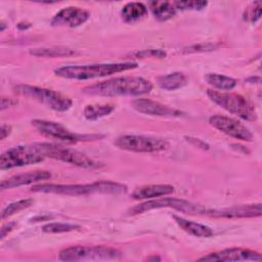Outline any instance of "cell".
I'll return each mask as SVG.
<instances>
[{
  "mask_svg": "<svg viewBox=\"0 0 262 262\" xmlns=\"http://www.w3.org/2000/svg\"><path fill=\"white\" fill-rule=\"evenodd\" d=\"M152 89V84L141 77L125 76L113 78L106 81L98 82L93 85L83 88V93L96 96H139L149 93Z\"/></svg>",
  "mask_w": 262,
  "mask_h": 262,
  "instance_id": "cell-1",
  "label": "cell"
},
{
  "mask_svg": "<svg viewBox=\"0 0 262 262\" xmlns=\"http://www.w3.org/2000/svg\"><path fill=\"white\" fill-rule=\"evenodd\" d=\"M34 192L56 193L61 195H89L92 193L103 194H122L127 191V186L113 181H96L88 184H54L43 183L34 185L31 188Z\"/></svg>",
  "mask_w": 262,
  "mask_h": 262,
  "instance_id": "cell-2",
  "label": "cell"
},
{
  "mask_svg": "<svg viewBox=\"0 0 262 262\" xmlns=\"http://www.w3.org/2000/svg\"><path fill=\"white\" fill-rule=\"evenodd\" d=\"M137 68L136 62H115V63H96L84 66H66L54 71L55 75L64 79L72 80H91L95 78L110 76Z\"/></svg>",
  "mask_w": 262,
  "mask_h": 262,
  "instance_id": "cell-3",
  "label": "cell"
},
{
  "mask_svg": "<svg viewBox=\"0 0 262 262\" xmlns=\"http://www.w3.org/2000/svg\"><path fill=\"white\" fill-rule=\"evenodd\" d=\"M207 95L213 102L243 120L255 121L257 118L253 103L241 94L209 89Z\"/></svg>",
  "mask_w": 262,
  "mask_h": 262,
  "instance_id": "cell-4",
  "label": "cell"
},
{
  "mask_svg": "<svg viewBox=\"0 0 262 262\" xmlns=\"http://www.w3.org/2000/svg\"><path fill=\"white\" fill-rule=\"evenodd\" d=\"M35 146L44 158H51L86 169H94L101 166L98 162L89 158L87 155L59 144L42 142L35 143Z\"/></svg>",
  "mask_w": 262,
  "mask_h": 262,
  "instance_id": "cell-5",
  "label": "cell"
},
{
  "mask_svg": "<svg viewBox=\"0 0 262 262\" xmlns=\"http://www.w3.org/2000/svg\"><path fill=\"white\" fill-rule=\"evenodd\" d=\"M14 90L17 94L34 99L56 112H66L73 104V101L69 97L51 89L20 84L15 86Z\"/></svg>",
  "mask_w": 262,
  "mask_h": 262,
  "instance_id": "cell-6",
  "label": "cell"
},
{
  "mask_svg": "<svg viewBox=\"0 0 262 262\" xmlns=\"http://www.w3.org/2000/svg\"><path fill=\"white\" fill-rule=\"evenodd\" d=\"M122 253L106 246H73L61 250L58 258L61 261L112 260L121 258Z\"/></svg>",
  "mask_w": 262,
  "mask_h": 262,
  "instance_id": "cell-7",
  "label": "cell"
},
{
  "mask_svg": "<svg viewBox=\"0 0 262 262\" xmlns=\"http://www.w3.org/2000/svg\"><path fill=\"white\" fill-rule=\"evenodd\" d=\"M160 208H173L182 213L198 214V215H201V214L206 215V212H207L206 207L199 204L190 203L186 200L176 199V198H161V199L150 200V201L141 203L139 205H136L130 209L129 213L132 215H135V214H140L149 210L160 209Z\"/></svg>",
  "mask_w": 262,
  "mask_h": 262,
  "instance_id": "cell-8",
  "label": "cell"
},
{
  "mask_svg": "<svg viewBox=\"0 0 262 262\" xmlns=\"http://www.w3.org/2000/svg\"><path fill=\"white\" fill-rule=\"evenodd\" d=\"M32 125L44 136L54 138L60 141L64 142H78V141H89V140H96L99 138H102V135L99 134H78L75 132H72L68 128H66L63 125L46 121V120H33Z\"/></svg>",
  "mask_w": 262,
  "mask_h": 262,
  "instance_id": "cell-9",
  "label": "cell"
},
{
  "mask_svg": "<svg viewBox=\"0 0 262 262\" xmlns=\"http://www.w3.org/2000/svg\"><path fill=\"white\" fill-rule=\"evenodd\" d=\"M44 157L33 145H18L5 150L0 157V169L8 170L16 167L40 163Z\"/></svg>",
  "mask_w": 262,
  "mask_h": 262,
  "instance_id": "cell-10",
  "label": "cell"
},
{
  "mask_svg": "<svg viewBox=\"0 0 262 262\" xmlns=\"http://www.w3.org/2000/svg\"><path fill=\"white\" fill-rule=\"evenodd\" d=\"M115 144L121 149L134 152H160L169 147L167 140L145 135H122L116 139Z\"/></svg>",
  "mask_w": 262,
  "mask_h": 262,
  "instance_id": "cell-11",
  "label": "cell"
},
{
  "mask_svg": "<svg viewBox=\"0 0 262 262\" xmlns=\"http://www.w3.org/2000/svg\"><path fill=\"white\" fill-rule=\"evenodd\" d=\"M209 123L215 129L235 139L243 141L253 140L252 132L245 125H243L241 122L233 118L222 115H215L210 117Z\"/></svg>",
  "mask_w": 262,
  "mask_h": 262,
  "instance_id": "cell-12",
  "label": "cell"
},
{
  "mask_svg": "<svg viewBox=\"0 0 262 262\" xmlns=\"http://www.w3.org/2000/svg\"><path fill=\"white\" fill-rule=\"evenodd\" d=\"M200 261H261L262 256L259 252L243 249L230 248L218 252L210 253L199 259Z\"/></svg>",
  "mask_w": 262,
  "mask_h": 262,
  "instance_id": "cell-13",
  "label": "cell"
},
{
  "mask_svg": "<svg viewBox=\"0 0 262 262\" xmlns=\"http://www.w3.org/2000/svg\"><path fill=\"white\" fill-rule=\"evenodd\" d=\"M261 204L239 205L223 209H207L206 215L217 218H250L261 216Z\"/></svg>",
  "mask_w": 262,
  "mask_h": 262,
  "instance_id": "cell-14",
  "label": "cell"
},
{
  "mask_svg": "<svg viewBox=\"0 0 262 262\" xmlns=\"http://www.w3.org/2000/svg\"><path fill=\"white\" fill-rule=\"evenodd\" d=\"M90 16L88 10L80 7H66L59 10L51 19V25L54 27L67 26L77 28L85 24Z\"/></svg>",
  "mask_w": 262,
  "mask_h": 262,
  "instance_id": "cell-15",
  "label": "cell"
},
{
  "mask_svg": "<svg viewBox=\"0 0 262 262\" xmlns=\"http://www.w3.org/2000/svg\"><path fill=\"white\" fill-rule=\"evenodd\" d=\"M133 107L142 114L158 117H180L183 115L182 112L175 108L164 105L158 101L147 98H137L132 102Z\"/></svg>",
  "mask_w": 262,
  "mask_h": 262,
  "instance_id": "cell-16",
  "label": "cell"
},
{
  "mask_svg": "<svg viewBox=\"0 0 262 262\" xmlns=\"http://www.w3.org/2000/svg\"><path fill=\"white\" fill-rule=\"evenodd\" d=\"M51 177V174L49 171H33L28 173H23L18 175H14L12 177H9L1 182V189H11L15 187H19L23 185H29L35 182H40L43 180H47Z\"/></svg>",
  "mask_w": 262,
  "mask_h": 262,
  "instance_id": "cell-17",
  "label": "cell"
},
{
  "mask_svg": "<svg viewBox=\"0 0 262 262\" xmlns=\"http://www.w3.org/2000/svg\"><path fill=\"white\" fill-rule=\"evenodd\" d=\"M174 192V186L169 184H150L137 187L131 194L134 200H147L161 198Z\"/></svg>",
  "mask_w": 262,
  "mask_h": 262,
  "instance_id": "cell-18",
  "label": "cell"
},
{
  "mask_svg": "<svg viewBox=\"0 0 262 262\" xmlns=\"http://www.w3.org/2000/svg\"><path fill=\"white\" fill-rule=\"evenodd\" d=\"M175 222L179 225L180 228H182L185 232L196 236V237H210L214 234V231L212 230V228H210L207 225L201 224V223H196L190 220H186L182 217L173 216Z\"/></svg>",
  "mask_w": 262,
  "mask_h": 262,
  "instance_id": "cell-19",
  "label": "cell"
},
{
  "mask_svg": "<svg viewBox=\"0 0 262 262\" xmlns=\"http://www.w3.org/2000/svg\"><path fill=\"white\" fill-rule=\"evenodd\" d=\"M147 14L146 6L141 2H129L121 10V16L127 24H133L142 19Z\"/></svg>",
  "mask_w": 262,
  "mask_h": 262,
  "instance_id": "cell-20",
  "label": "cell"
},
{
  "mask_svg": "<svg viewBox=\"0 0 262 262\" xmlns=\"http://www.w3.org/2000/svg\"><path fill=\"white\" fill-rule=\"evenodd\" d=\"M30 54L37 57H66L75 55L77 52L69 47L53 46V47H41L30 49Z\"/></svg>",
  "mask_w": 262,
  "mask_h": 262,
  "instance_id": "cell-21",
  "label": "cell"
},
{
  "mask_svg": "<svg viewBox=\"0 0 262 262\" xmlns=\"http://www.w3.org/2000/svg\"><path fill=\"white\" fill-rule=\"evenodd\" d=\"M149 8H150L154 16L159 21H166V20L172 18L177 12V9L175 8L173 2H168V1L150 2Z\"/></svg>",
  "mask_w": 262,
  "mask_h": 262,
  "instance_id": "cell-22",
  "label": "cell"
},
{
  "mask_svg": "<svg viewBox=\"0 0 262 262\" xmlns=\"http://www.w3.org/2000/svg\"><path fill=\"white\" fill-rule=\"evenodd\" d=\"M186 83H187V78L185 77V75H183L182 73H179V72L171 73V74L161 76L158 78L159 86L162 89L167 90V91L179 89V88L183 87L184 85H186Z\"/></svg>",
  "mask_w": 262,
  "mask_h": 262,
  "instance_id": "cell-23",
  "label": "cell"
},
{
  "mask_svg": "<svg viewBox=\"0 0 262 262\" xmlns=\"http://www.w3.org/2000/svg\"><path fill=\"white\" fill-rule=\"evenodd\" d=\"M206 81L208 84L218 90H231L236 86V80L224 75L209 73L206 75Z\"/></svg>",
  "mask_w": 262,
  "mask_h": 262,
  "instance_id": "cell-24",
  "label": "cell"
},
{
  "mask_svg": "<svg viewBox=\"0 0 262 262\" xmlns=\"http://www.w3.org/2000/svg\"><path fill=\"white\" fill-rule=\"evenodd\" d=\"M115 110V105L112 103L104 104H88L85 106L83 114L89 121H95L102 117L110 115Z\"/></svg>",
  "mask_w": 262,
  "mask_h": 262,
  "instance_id": "cell-25",
  "label": "cell"
},
{
  "mask_svg": "<svg viewBox=\"0 0 262 262\" xmlns=\"http://www.w3.org/2000/svg\"><path fill=\"white\" fill-rule=\"evenodd\" d=\"M33 202L34 201L32 199H25V200H19V201L9 204L7 207H5L2 210L1 218L2 219L8 218V217L14 215L15 213H18L19 211H23V210L31 207L33 205Z\"/></svg>",
  "mask_w": 262,
  "mask_h": 262,
  "instance_id": "cell-26",
  "label": "cell"
},
{
  "mask_svg": "<svg viewBox=\"0 0 262 262\" xmlns=\"http://www.w3.org/2000/svg\"><path fill=\"white\" fill-rule=\"evenodd\" d=\"M81 227L76 224L71 223H61V222H51L47 223L42 227V231L46 233H62L70 232L73 230H78Z\"/></svg>",
  "mask_w": 262,
  "mask_h": 262,
  "instance_id": "cell-27",
  "label": "cell"
},
{
  "mask_svg": "<svg viewBox=\"0 0 262 262\" xmlns=\"http://www.w3.org/2000/svg\"><path fill=\"white\" fill-rule=\"evenodd\" d=\"M177 10H202L207 5V1H175L173 2Z\"/></svg>",
  "mask_w": 262,
  "mask_h": 262,
  "instance_id": "cell-28",
  "label": "cell"
},
{
  "mask_svg": "<svg viewBox=\"0 0 262 262\" xmlns=\"http://www.w3.org/2000/svg\"><path fill=\"white\" fill-rule=\"evenodd\" d=\"M217 48L216 44L212 43H201V44H194L187 47H184L182 51L184 53H194V52H205V51H211Z\"/></svg>",
  "mask_w": 262,
  "mask_h": 262,
  "instance_id": "cell-29",
  "label": "cell"
},
{
  "mask_svg": "<svg viewBox=\"0 0 262 262\" xmlns=\"http://www.w3.org/2000/svg\"><path fill=\"white\" fill-rule=\"evenodd\" d=\"M261 16V3L255 2L252 7H248V9L245 12V19L255 23L257 21Z\"/></svg>",
  "mask_w": 262,
  "mask_h": 262,
  "instance_id": "cell-30",
  "label": "cell"
},
{
  "mask_svg": "<svg viewBox=\"0 0 262 262\" xmlns=\"http://www.w3.org/2000/svg\"><path fill=\"white\" fill-rule=\"evenodd\" d=\"M167 55L166 51L162 49H144L135 53V56L138 58H146V57H156L163 58Z\"/></svg>",
  "mask_w": 262,
  "mask_h": 262,
  "instance_id": "cell-31",
  "label": "cell"
},
{
  "mask_svg": "<svg viewBox=\"0 0 262 262\" xmlns=\"http://www.w3.org/2000/svg\"><path fill=\"white\" fill-rule=\"evenodd\" d=\"M185 139H186L188 142H190L192 145H194V146H196V147H199V148L206 149V150H208V149L210 148V145H209L207 142H205L204 140L200 139V138L190 137V136H185Z\"/></svg>",
  "mask_w": 262,
  "mask_h": 262,
  "instance_id": "cell-32",
  "label": "cell"
},
{
  "mask_svg": "<svg viewBox=\"0 0 262 262\" xmlns=\"http://www.w3.org/2000/svg\"><path fill=\"white\" fill-rule=\"evenodd\" d=\"M17 103V100L10 98V97H2L1 99V111H4L7 107L13 106L14 104Z\"/></svg>",
  "mask_w": 262,
  "mask_h": 262,
  "instance_id": "cell-33",
  "label": "cell"
},
{
  "mask_svg": "<svg viewBox=\"0 0 262 262\" xmlns=\"http://www.w3.org/2000/svg\"><path fill=\"white\" fill-rule=\"evenodd\" d=\"M15 226H16V223H15V222H10V223H7V224H5L4 226H2L0 238L3 239Z\"/></svg>",
  "mask_w": 262,
  "mask_h": 262,
  "instance_id": "cell-34",
  "label": "cell"
},
{
  "mask_svg": "<svg viewBox=\"0 0 262 262\" xmlns=\"http://www.w3.org/2000/svg\"><path fill=\"white\" fill-rule=\"evenodd\" d=\"M10 131H11V127H10V126H8V125H2V126H1V131H0V133H1V139H5V138L9 135Z\"/></svg>",
  "mask_w": 262,
  "mask_h": 262,
  "instance_id": "cell-35",
  "label": "cell"
},
{
  "mask_svg": "<svg viewBox=\"0 0 262 262\" xmlns=\"http://www.w3.org/2000/svg\"><path fill=\"white\" fill-rule=\"evenodd\" d=\"M31 27V24H29V23H19L18 25H17V28L19 29V30H26V29H28V28H30Z\"/></svg>",
  "mask_w": 262,
  "mask_h": 262,
  "instance_id": "cell-36",
  "label": "cell"
},
{
  "mask_svg": "<svg viewBox=\"0 0 262 262\" xmlns=\"http://www.w3.org/2000/svg\"><path fill=\"white\" fill-rule=\"evenodd\" d=\"M5 27H6V26H5L4 21H1V28H0V31H1V32H3V31H4V29H5Z\"/></svg>",
  "mask_w": 262,
  "mask_h": 262,
  "instance_id": "cell-37",
  "label": "cell"
}]
</instances>
